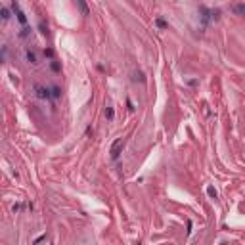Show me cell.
I'll return each mask as SVG.
<instances>
[{
    "mask_svg": "<svg viewBox=\"0 0 245 245\" xmlns=\"http://www.w3.org/2000/svg\"><path fill=\"white\" fill-rule=\"evenodd\" d=\"M38 29H40V33H42V35H48V27L44 25L42 21H40V23H38Z\"/></svg>",
    "mask_w": 245,
    "mask_h": 245,
    "instance_id": "cell-8",
    "label": "cell"
},
{
    "mask_svg": "<svg viewBox=\"0 0 245 245\" xmlns=\"http://www.w3.org/2000/svg\"><path fill=\"white\" fill-rule=\"evenodd\" d=\"M134 80H140V83H144L146 79H144V75L140 73V71H136V73H134Z\"/></svg>",
    "mask_w": 245,
    "mask_h": 245,
    "instance_id": "cell-9",
    "label": "cell"
},
{
    "mask_svg": "<svg viewBox=\"0 0 245 245\" xmlns=\"http://www.w3.org/2000/svg\"><path fill=\"white\" fill-rule=\"evenodd\" d=\"M52 96H54V98H60V96H61V90L58 88V86H54V88H52Z\"/></svg>",
    "mask_w": 245,
    "mask_h": 245,
    "instance_id": "cell-7",
    "label": "cell"
},
{
    "mask_svg": "<svg viewBox=\"0 0 245 245\" xmlns=\"http://www.w3.org/2000/svg\"><path fill=\"white\" fill-rule=\"evenodd\" d=\"M37 92H38V96H40V98H46V100L52 96V94H50V90L42 88V86H37Z\"/></svg>",
    "mask_w": 245,
    "mask_h": 245,
    "instance_id": "cell-3",
    "label": "cell"
},
{
    "mask_svg": "<svg viewBox=\"0 0 245 245\" xmlns=\"http://www.w3.org/2000/svg\"><path fill=\"white\" fill-rule=\"evenodd\" d=\"M234 12L238 13V15H243V13H245V6H243V4H238V6L234 8Z\"/></svg>",
    "mask_w": 245,
    "mask_h": 245,
    "instance_id": "cell-6",
    "label": "cell"
},
{
    "mask_svg": "<svg viewBox=\"0 0 245 245\" xmlns=\"http://www.w3.org/2000/svg\"><path fill=\"white\" fill-rule=\"evenodd\" d=\"M157 25H159L161 29H167V21L165 19H157Z\"/></svg>",
    "mask_w": 245,
    "mask_h": 245,
    "instance_id": "cell-14",
    "label": "cell"
},
{
    "mask_svg": "<svg viewBox=\"0 0 245 245\" xmlns=\"http://www.w3.org/2000/svg\"><path fill=\"white\" fill-rule=\"evenodd\" d=\"M125 144H126V140L125 138H117L115 142H113V146H111V159H119V155H121V151H123V148H125Z\"/></svg>",
    "mask_w": 245,
    "mask_h": 245,
    "instance_id": "cell-1",
    "label": "cell"
},
{
    "mask_svg": "<svg viewBox=\"0 0 245 245\" xmlns=\"http://www.w3.org/2000/svg\"><path fill=\"white\" fill-rule=\"evenodd\" d=\"M77 4H79V8H80V12H83V15H88V6H86V2L84 0H77Z\"/></svg>",
    "mask_w": 245,
    "mask_h": 245,
    "instance_id": "cell-4",
    "label": "cell"
},
{
    "mask_svg": "<svg viewBox=\"0 0 245 245\" xmlns=\"http://www.w3.org/2000/svg\"><path fill=\"white\" fill-rule=\"evenodd\" d=\"M207 193H209L211 197H216V190H215V188H207Z\"/></svg>",
    "mask_w": 245,
    "mask_h": 245,
    "instance_id": "cell-13",
    "label": "cell"
},
{
    "mask_svg": "<svg viewBox=\"0 0 245 245\" xmlns=\"http://www.w3.org/2000/svg\"><path fill=\"white\" fill-rule=\"evenodd\" d=\"M0 17H2V19H10V10H6V8H0Z\"/></svg>",
    "mask_w": 245,
    "mask_h": 245,
    "instance_id": "cell-5",
    "label": "cell"
},
{
    "mask_svg": "<svg viewBox=\"0 0 245 245\" xmlns=\"http://www.w3.org/2000/svg\"><path fill=\"white\" fill-rule=\"evenodd\" d=\"M12 8H13V12H15V15H17V19H19V23H27V17H25V13L19 10V4L15 2V0H13V4H12Z\"/></svg>",
    "mask_w": 245,
    "mask_h": 245,
    "instance_id": "cell-2",
    "label": "cell"
},
{
    "mask_svg": "<svg viewBox=\"0 0 245 245\" xmlns=\"http://www.w3.org/2000/svg\"><path fill=\"white\" fill-rule=\"evenodd\" d=\"M113 115H115V113H113V107H107V109H106V117H107V119H113Z\"/></svg>",
    "mask_w": 245,
    "mask_h": 245,
    "instance_id": "cell-10",
    "label": "cell"
},
{
    "mask_svg": "<svg viewBox=\"0 0 245 245\" xmlns=\"http://www.w3.org/2000/svg\"><path fill=\"white\" fill-rule=\"evenodd\" d=\"M27 60H29L31 63H37V58H35V54H33V52H27Z\"/></svg>",
    "mask_w": 245,
    "mask_h": 245,
    "instance_id": "cell-11",
    "label": "cell"
},
{
    "mask_svg": "<svg viewBox=\"0 0 245 245\" xmlns=\"http://www.w3.org/2000/svg\"><path fill=\"white\" fill-rule=\"evenodd\" d=\"M52 71H56V73H58V71H61V65L58 61H52Z\"/></svg>",
    "mask_w": 245,
    "mask_h": 245,
    "instance_id": "cell-12",
    "label": "cell"
}]
</instances>
